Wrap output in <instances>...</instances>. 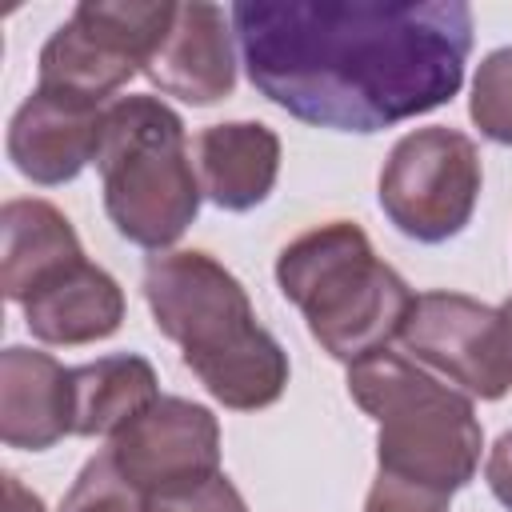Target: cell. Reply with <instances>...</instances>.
Listing matches in <instances>:
<instances>
[{
	"label": "cell",
	"instance_id": "obj_1",
	"mask_svg": "<svg viewBox=\"0 0 512 512\" xmlns=\"http://www.w3.org/2000/svg\"><path fill=\"white\" fill-rule=\"evenodd\" d=\"M248 80L296 120L380 132L448 104L472 52L460 0H288L232 4Z\"/></svg>",
	"mask_w": 512,
	"mask_h": 512
},
{
	"label": "cell",
	"instance_id": "obj_2",
	"mask_svg": "<svg viewBox=\"0 0 512 512\" xmlns=\"http://www.w3.org/2000/svg\"><path fill=\"white\" fill-rule=\"evenodd\" d=\"M144 300L156 328L180 344L184 364L224 408L252 412L284 392V348L256 324L240 280L208 252L152 256L144 268Z\"/></svg>",
	"mask_w": 512,
	"mask_h": 512
},
{
	"label": "cell",
	"instance_id": "obj_3",
	"mask_svg": "<svg viewBox=\"0 0 512 512\" xmlns=\"http://www.w3.org/2000/svg\"><path fill=\"white\" fill-rule=\"evenodd\" d=\"M276 284L304 312L308 332L324 352L348 364L384 352L416 300L348 220L296 236L276 260Z\"/></svg>",
	"mask_w": 512,
	"mask_h": 512
},
{
	"label": "cell",
	"instance_id": "obj_4",
	"mask_svg": "<svg viewBox=\"0 0 512 512\" xmlns=\"http://www.w3.org/2000/svg\"><path fill=\"white\" fill-rule=\"evenodd\" d=\"M348 392L380 424V472L428 484L448 496L472 480L484 436L468 396L392 352L356 360L348 368Z\"/></svg>",
	"mask_w": 512,
	"mask_h": 512
},
{
	"label": "cell",
	"instance_id": "obj_5",
	"mask_svg": "<svg viewBox=\"0 0 512 512\" xmlns=\"http://www.w3.org/2000/svg\"><path fill=\"white\" fill-rule=\"evenodd\" d=\"M96 164L116 232L140 248H168L200 208L180 116L156 96H120L104 112Z\"/></svg>",
	"mask_w": 512,
	"mask_h": 512
},
{
	"label": "cell",
	"instance_id": "obj_6",
	"mask_svg": "<svg viewBox=\"0 0 512 512\" xmlns=\"http://www.w3.org/2000/svg\"><path fill=\"white\" fill-rule=\"evenodd\" d=\"M176 4L84 0L40 52V88L84 104L112 96L136 76L168 36Z\"/></svg>",
	"mask_w": 512,
	"mask_h": 512
},
{
	"label": "cell",
	"instance_id": "obj_7",
	"mask_svg": "<svg viewBox=\"0 0 512 512\" xmlns=\"http://www.w3.org/2000/svg\"><path fill=\"white\" fill-rule=\"evenodd\" d=\"M480 196V156L476 144L456 128H416L408 132L384 172H380V208L388 220L424 244L456 236Z\"/></svg>",
	"mask_w": 512,
	"mask_h": 512
},
{
	"label": "cell",
	"instance_id": "obj_8",
	"mask_svg": "<svg viewBox=\"0 0 512 512\" xmlns=\"http://www.w3.org/2000/svg\"><path fill=\"white\" fill-rule=\"evenodd\" d=\"M404 348L440 368L468 396L496 400L512 388V360L500 328V312L460 296V292H424L412 300V312L400 328Z\"/></svg>",
	"mask_w": 512,
	"mask_h": 512
},
{
	"label": "cell",
	"instance_id": "obj_9",
	"mask_svg": "<svg viewBox=\"0 0 512 512\" xmlns=\"http://www.w3.org/2000/svg\"><path fill=\"white\" fill-rule=\"evenodd\" d=\"M108 456L148 500L172 496L220 472V424L204 404L160 396L112 436Z\"/></svg>",
	"mask_w": 512,
	"mask_h": 512
},
{
	"label": "cell",
	"instance_id": "obj_10",
	"mask_svg": "<svg viewBox=\"0 0 512 512\" xmlns=\"http://www.w3.org/2000/svg\"><path fill=\"white\" fill-rule=\"evenodd\" d=\"M104 112L96 104L36 88L12 116L8 156L36 184H64L100 148Z\"/></svg>",
	"mask_w": 512,
	"mask_h": 512
},
{
	"label": "cell",
	"instance_id": "obj_11",
	"mask_svg": "<svg viewBox=\"0 0 512 512\" xmlns=\"http://www.w3.org/2000/svg\"><path fill=\"white\" fill-rule=\"evenodd\" d=\"M144 76L188 104H216L236 84L232 40L216 4H176L172 28L144 64Z\"/></svg>",
	"mask_w": 512,
	"mask_h": 512
},
{
	"label": "cell",
	"instance_id": "obj_12",
	"mask_svg": "<svg viewBox=\"0 0 512 512\" xmlns=\"http://www.w3.org/2000/svg\"><path fill=\"white\" fill-rule=\"evenodd\" d=\"M72 432V372L48 352L4 348L0 356V436L12 448H48Z\"/></svg>",
	"mask_w": 512,
	"mask_h": 512
},
{
	"label": "cell",
	"instance_id": "obj_13",
	"mask_svg": "<svg viewBox=\"0 0 512 512\" xmlns=\"http://www.w3.org/2000/svg\"><path fill=\"white\" fill-rule=\"evenodd\" d=\"M72 224L48 200H8L0 212V288L8 300H28L64 268L80 264Z\"/></svg>",
	"mask_w": 512,
	"mask_h": 512
},
{
	"label": "cell",
	"instance_id": "obj_14",
	"mask_svg": "<svg viewBox=\"0 0 512 512\" xmlns=\"http://www.w3.org/2000/svg\"><path fill=\"white\" fill-rule=\"evenodd\" d=\"M24 316L32 336L48 344H88L120 328L124 296L104 268L80 260L60 276H52L44 288H36L24 300Z\"/></svg>",
	"mask_w": 512,
	"mask_h": 512
},
{
	"label": "cell",
	"instance_id": "obj_15",
	"mask_svg": "<svg viewBox=\"0 0 512 512\" xmlns=\"http://www.w3.org/2000/svg\"><path fill=\"white\" fill-rule=\"evenodd\" d=\"M200 184L212 204L248 212L268 200L280 172V140L264 124H212L196 140Z\"/></svg>",
	"mask_w": 512,
	"mask_h": 512
},
{
	"label": "cell",
	"instance_id": "obj_16",
	"mask_svg": "<svg viewBox=\"0 0 512 512\" xmlns=\"http://www.w3.org/2000/svg\"><path fill=\"white\" fill-rule=\"evenodd\" d=\"M156 400V372L144 356L124 352L72 368V432L80 436H116Z\"/></svg>",
	"mask_w": 512,
	"mask_h": 512
},
{
	"label": "cell",
	"instance_id": "obj_17",
	"mask_svg": "<svg viewBox=\"0 0 512 512\" xmlns=\"http://www.w3.org/2000/svg\"><path fill=\"white\" fill-rule=\"evenodd\" d=\"M60 512H152V500L132 480H124V472L104 452L84 464Z\"/></svg>",
	"mask_w": 512,
	"mask_h": 512
},
{
	"label": "cell",
	"instance_id": "obj_18",
	"mask_svg": "<svg viewBox=\"0 0 512 512\" xmlns=\"http://www.w3.org/2000/svg\"><path fill=\"white\" fill-rule=\"evenodd\" d=\"M468 112L488 140L512 144V48H496L480 64Z\"/></svg>",
	"mask_w": 512,
	"mask_h": 512
},
{
	"label": "cell",
	"instance_id": "obj_19",
	"mask_svg": "<svg viewBox=\"0 0 512 512\" xmlns=\"http://www.w3.org/2000/svg\"><path fill=\"white\" fill-rule=\"evenodd\" d=\"M364 512H448V492H436L428 484L380 472L372 492H368Z\"/></svg>",
	"mask_w": 512,
	"mask_h": 512
},
{
	"label": "cell",
	"instance_id": "obj_20",
	"mask_svg": "<svg viewBox=\"0 0 512 512\" xmlns=\"http://www.w3.org/2000/svg\"><path fill=\"white\" fill-rule=\"evenodd\" d=\"M152 512H248V504L236 492V484L216 472L212 480H204L196 488H184V492H172V496H156Z\"/></svg>",
	"mask_w": 512,
	"mask_h": 512
},
{
	"label": "cell",
	"instance_id": "obj_21",
	"mask_svg": "<svg viewBox=\"0 0 512 512\" xmlns=\"http://www.w3.org/2000/svg\"><path fill=\"white\" fill-rule=\"evenodd\" d=\"M484 476H488L492 496H496L504 508H512V432H504V436L492 444L488 464H484Z\"/></svg>",
	"mask_w": 512,
	"mask_h": 512
},
{
	"label": "cell",
	"instance_id": "obj_22",
	"mask_svg": "<svg viewBox=\"0 0 512 512\" xmlns=\"http://www.w3.org/2000/svg\"><path fill=\"white\" fill-rule=\"evenodd\" d=\"M4 512H44V504H40L36 492H28V488L8 472V476H4Z\"/></svg>",
	"mask_w": 512,
	"mask_h": 512
},
{
	"label": "cell",
	"instance_id": "obj_23",
	"mask_svg": "<svg viewBox=\"0 0 512 512\" xmlns=\"http://www.w3.org/2000/svg\"><path fill=\"white\" fill-rule=\"evenodd\" d=\"M500 328H504V344H508V360H512V300L500 308Z\"/></svg>",
	"mask_w": 512,
	"mask_h": 512
}]
</instances>
